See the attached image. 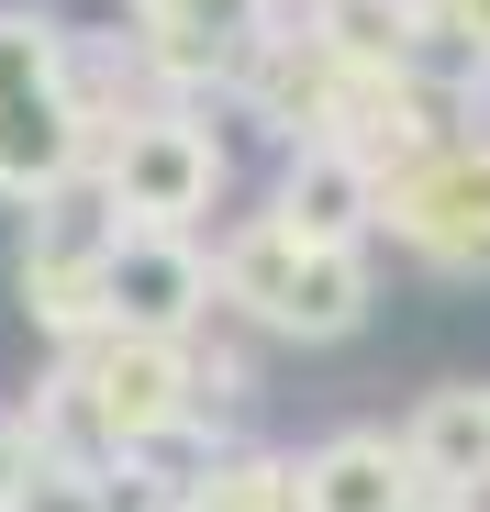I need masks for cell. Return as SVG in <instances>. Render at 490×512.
Listing matches in <instances>:
<instances>
[{"instance_id":"8992f818","label":"cell","mask_w":490,"mask_h":512,"mask_svg":"<svg viewBox=\"0 0 490 512\" xmlns=\"http://www.w3.org/2000/svg\"><path fill=\"white\" fill-rule=\"evenodd\" d=\"M268 223L301 234V245H368L379 234V167L335 134H301L279 145V190H268Z\"/></svg>"},{"instance_id":"30bf717a","label":"cell","mask_w":490,"mask_h":512,"mask_svg":"<svg viewBox=\"0 0 490 512\" xmlns=\"http://www.w3.org/2000/svg\"><path fill=\"white\" fill-rule=\"evenodd\" d=\"M12 290H23V323H34V334H56V346H90V334L112 323V312H101V256H67V245H23Z\"/></svg>"},{"instance_id":"9c48e42d","label":"cell","mask_w":490,"mask_h":512,"mask_svg":"<svg viewBox=\"0 0 490 512\" xmlns=\"http://www.w3.org/2000/svg\"><path fill=\"white\" fill-rule=\"evenodd\" d=\"M401 457H413L424 490L468 501V479H490V390L479 379H446L413 401V423H401Z\"/></svg>"},{"instance_id":"8fae6325","label":"cell","mask_w":490,"mask_h":512,"mask_svg":"<svg viewBox=\"0 0 490 512\" xmlns=\"http://www.w3.org/2000/svg\"><path fill=\"white\" fill-rule=\"evenodd\" d=\"M67 23L34 12V0H0V101H34V90H67Z\"/></svg>"},{"instance_id":"5bb4252c","label":"cell","mask_w":490,"mask_h":512,"mask_svg":"<svg viewBox=\"0 0 490 512\" xmlns=\"http://www.w3.org/2000/svg\"><path fill=\"white\" fill-rule=\"evenodd\" d=\"M12 512H101V479H78V468H45V457H23V490H12Z\"/></svg>"},{"instance_id":"3957f363","label":"cell","mask_w":490,"mask_h":512,"mask_svg":"<svg viewBox=\"0 0 490 512\" xmlns=\"http://www.w3.org/2000/svg\"><path fill=\"white\" fill-rule=\"evenodd\" d=\"M67 401L101 423V446L134 457L156 435H179V423L201 412V379H190V346H168V334H90V346H67Z\"/></svg>"},{"instance_id":"7c38bea8","label":"cell","mask_w":490,"mask_h":512,"mask_svg":"<svg viewBox=\"0 0 490 512\" xmlns=\"http://www.w3.org/2000/svg\"><path fill=\"white\" fill-rule=\"evenodd\" d=\"M179 512H290V457H268V446H223V457L179 490Z\"/></svg>"},{"instance_id":"9a60e30c","label":"cell","mask_w":490,"mask_h":512,"mask_svg":"<svg viewBox=\"0 0 490 512\" xmlns=\"http://www.w3.org/2000/svg\"><path fill=\"white\" fill-rule=\"evenodd\" d=\"M12 490H23V423H0V512H12Z\"/></svg>"},{"instance_id":"5b68a950","label":"cell","mask_w":490,"mask_h":512,"mask_svg":"<svg viewBox=\"0 0 490 512\" xmlns=\"http://www.w3.org/2000/svg\"><path fill=\"white\" fill-rule=\"evenodd\" d=\"M101 312H112V334H168V346H190L212 323V245L201 234H123L101 256Z\"/></svg>"},{"instance_id":"4fadbf2b","label":"cell","mask_w":490,"mask_h":512,"mask_svg":"<svg viewBox=\"0 0 490 512\" xmlns=\"http://www.w3.org/2000/svg\"><path fill=\"white\" fill-rule=\"evenodd\" d=\"M413 23H424V45H435V56L490 67V0H413Z\"/></svg>"},{"instance_id":"ba28073f","label":"cell","mask_w":490,"mask_h":512,"mask_svg":"<svg viewBox=\"0 0 490 512\" xmlns=\"http://www.w3.org/2000/svg\"><path fill=\"white\" fill-rule=\"evenodd\" d=\"M413 501H424V479L379 423H346L312 457H290V512H413Z\"/></svg>"},{"instance_id":"52a82bcc","label":"cell","mask_w":490,"mask_h":512,"mask_svg":"<svg viewBox=\"0 0 490 512\" xmlns=\"http://www.w3.org/2000/svg\"><path fill=\"white\" fill-rule=\"evenodd\" d=\"M90 156H101V112L78 101V90L0 101V201H12V212L56 201L67 179H90Z\"/></svg>"},{"instance_id":"6da1fadb","label":"cell","mask_w":490,"mask_h":512,"mask_svg":"<svg viewBox=\"0 0 490 512\" xmlns=\"http://www.w3.org/2000/svg\"><path fill=\"white\" fill-rule=\"evenodd\" d=\"M212 312H245L279 346H346L379 312V268H368V245H301L268 212H245L212 245Z\"/></svg>"},{"instance_id":"277c9868","label":"cell","mask_w":490,"mask_h":512,"mask_svg":"<svg viewBox=\"0 0 490 512\" xmlns=\"http://www.w3.org/2000/svg\"><path fill=\"white\" fill-rule=\"evenodd\" d=\"M379 223L424 256V268L468 279L490 268V134H457V145H424L413 167L379 179Z\"/></svg>"},{"instance_id":"2e32d148","label":"cell","mask_w":490,"mask_h":512,"mask_svg":"<svg viewBox=\"0 0 490 512\" xmlns=\"http://www.w3.org/2000/svg\"><path fill=\"white\" fill-rule=\"evenodd\" d=\"M413 512H479V501H446V490H424V501H413Z\"/></svg>"},{"instance_id":"7a4b0ae2","label":"cell","mask_w":490,"mask_h":512,"mask_svg":"<svg viewBox=\"0 0 490 512\" xmlns=\"http://www.w3.org/2000/svg\"><path fill=\"white\" fill-rule=\"evenodd\" d=\"M101 201L123 212V234H190L212 201H223V134L190 112V101H134L101 156H90Z\"/></svg>"}]
</instances>
